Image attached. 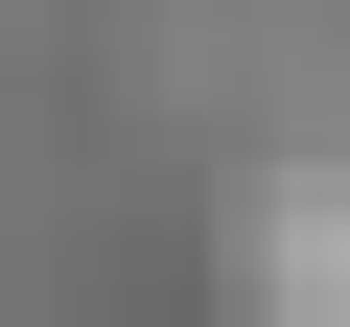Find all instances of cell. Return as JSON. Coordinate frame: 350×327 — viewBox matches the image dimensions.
<instances>
[{
    "mask_svg": "<svg viewBox=\"0 0 350 327\" xmlns=\"http://www.w3.org/2000/svg\"><path fill=\"white\" fill-rule=\"evenodd\" d=\"M257 304L350 327V164H304V187H257Z\"/></svg>",
    "mask_w": 350,
    "mask_h": 327,
    "instance_id": "1",
    "label": "cell"
}]
</instances>
